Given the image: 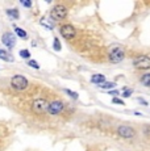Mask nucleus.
<instances>
[{
    "label": "nucleus",
    "mask_w": 150,
    "mask_h": 151,
    "mask_svg": "<svg viewBox=\"0 0 150 151\" xmlns=\"http://www.w3.org/2000/svg\"><path fill=\"white\" fill-rule=\"evenodd\" d=\"M112 103H113V104H119V105H125L124 100H121V99H119V97H113V99H112Z\"/></svg>",
    "instance_id": "412c9836"
},
{
    "label": "nucleus",
    "mask_w": 150,
    "mask_h": 151,
    "mask_svg": "<svg viewBox=\"0 0 150 151\" xmlns=\"http://www.w3.org/2000/svg\"><path fill=\"white\" fill-rule=\"evenodd\" d=\"M134 68L137 70H150V57L148 55H137L133 58V62H132Z\"/></svg>",
    "instance_id": "7ed1b4c3"
},
{
    "label": "nucleus",
    "mask_w": 150,
    "mask_h": 151,
    "mask_svg": "<svg viewBox=\"0 0 150 151\" xmlns=\"http://www.w3.org/2000/svg\"><path fill=\"white\" fill-rule=\"evenodd\" d=\"M108 59L111 63H113V65H117V63L123 62L124 59H125V50H124L121 46H112L111 49H109L108 51Z\"/></svg>",
    "instance_id": "f257e3e1"
},
{
    "label": "nucleus",
    "mask_w": 150,
    "mask_h": 151,
    "mask_svg": "<svg viewBox=\"0 0 150 151\" xmlns=\"http://www.w3.org/2000/svg\"><path fill=\"white\" fill-rule=\"evenodd\" d=\"M0 59L5 60V62H13V60H15V58L12 57V54H11V53H8V51L0 49Z\"/></svg>",
    "instance_id": "9b49d317"
},
{
    "label": "nucleus",
    "mask_w": 150,
    "mask_h": 151,
    "mask_svg": "<svg viewBox=\"0 0 150 151\" xmlns=\"http://www.w3.org/2000/svg\"><path fill=\"white\" fill-rule=\"evenodd\" d=\"M15 32H16V34L20 37V38H27L28 37V34H27V32L24 30V29H21V28H15Z\"/></svg>",
    "instance_id": "2eb2a0df"
},
{
    "label": "nucleus",
    "mask_w": 150,
    "mask_h": 151,
    "mask_svg": "<svg viewBox=\"0 0 150 151\" xmlns=\"http://www.w3.org/2000/svg\"><path fill=\"white\" fill-rule=\"evenodd\" d=\"M137 100H138V103H140V104H144V105H148V103H146V101H145V100H144V99L138 97V99H137Z\"/></svg>",
    "instance_id": "5701e85b"
},
{
    "label": "nucleus",
    "mask_w": 150,
    "mask_h": 151,
    "mask_svg": "<svg viewBox=\"0 0 150 151\" xmlns=\"http://www.w3.org/2000/svg\"><path fill=\"white\" fill-rule=\"evenodd\" d=\"M67 8L63 4H56L50 11V17L56 21H61V20H65L67 17Z\"/></svg>",
    "instance_id": "f03ea898"
},
{
    "label": "nucleus",
    "mask_w": 150,
    "mask_h": 151,
    "mask_svg": "<svg viewBox=\"0 0 150 151\" xmlns=\"http://www.w3.org/2000/svg\"><path fill=\"white\" fill-rule=\"evenodd\" d=\"M91 82L94 84H97V86H100V84H103L105 82V76L103 74H94L91 76Z\"/></svg>",
    "instance_id": "9d476101"
},
{
    "label": "nucleus",
    "mask_w": 150,
    "mask_h": 151,
    "mask_svg": "<svg viewBox=\"0 0 150 151\" xmlns=\"http://www.w3.org/2000/svg\"><path fill=\"white\" fill-rule=\"evenodd\" d=\"M108 92H109V95H113V96L119 95V92H117V91H108Z\"/></svg>",
    "instance_id": "b1692460"
},
{
    "label": "nucleus",
    "mask_w": 150,
    "mask_h": 151,
    "mask_svg": "<svg viewBox=\"0 0 150 151\" xmlns=\"http://www.w3.org/2000/svg\"><path fill=\"white\" fill-rule=\"evenodd\" d=\"M63 109H65V104H63V101L56 100V101L49 103L48 113H49V114H51V116H58L59 113L63 112Z\"/></svg>",
    "instance_id": "6e6552de"
},
{
    "label": "nucleus",
    "mask_w": 150,
    "mask_h": 151,
    "mask_svg": "<svg viewBox=\"0 0 150 151\" xmlns=\"http://www.w3.org/2000/svg\"><path fill=\"white\" fill-rule=\"evenodd\" d=\"M28 86H29V82H28V79L25 76H22V75H15V76H12V79H11V87H12L13 89H16V91H24Z\"/></svg>",
    "instance_id": "20e7f679"
},
{
    "label": "nucleus",
    "mask_w": 150,
    "mask_h": 151,
    "mask_svg": "<svg viewBox=\"0 0 150 151\" xmlns=\"http://www.w3.org/2000/svg\"><path fill=\"white\" fill-rule=\"evenodd\" d=\"M53 49H54V50H56V51H61V50H62V45H61L59 40L57 38V37H56V38H54V42H53Z\"/></svg>",
    "instance_id": "f3484780"
},
{
    "label": "nucleus",
    "mask_w": 150,
    "mask_h": 151,
    "mask_svg": "<svg viewBox=\"0 0 150 151\" xmlns=\"http://www.w3.org/2000/svg\"><path fill=\"white\" fill-rule=\"evenodd\" d=\"M100 88H103V89H108V91H111L112 88H115L116 87V83L115 82H104L103 84H100Z\"/></svg>",
    "instance_id": "ddd939ff"
},
{
    "label": "nucleus",
    "mask_w": 150,
    "mask_h": 151,
    "mask_svg": "<svg viewBox=\"0 0 150 151\" xmlns=\"http://www.w3.org/2000/svg\"><path fill=\"white\" fill-rule=\"evenodd\" d=\"M28 66H29V67L36 68V70L40 68V65L37 63V60H34V59H29V60H28Z\"/></svg>",
    "instance_id": "a211bd4d"
},
{
    "label": "nucleus",
    "mask_w": 150,
    "mask_h": 151,
    "mask_svg": "<svg viewBox=\"0 0 150 151\" xmlns=\"http://www.w3.org/2000/svg\"><path fill=\"white\" fill-rule=\"evenodd\" d=\"M132 93H133V89H128V88H125V89H124V92H123V93H121V96H123V97H131V95Z\"/></svg>",
    "instance_id": "aec40b11"
},
{
    "label": "nucleus",
    "mask_w": 150,
    "mask_h": 151,
    "mask_svg": "<svg viewBox=\"0 0 150 151\" xmlns=\"http://www.w3.org/2000/svg\"><path fill=\"white\" fill-rule=\"evenodd\" d=\"M141 83H142L144 87H148V88H150V72H148V74H144L142 76H141Z\"/></svg>",
    "instance_id": "f8f14e48"
},
{
    "label": "nucleus",
    "mask_w": 150,
    "mask_h": 151,
    "mask_svg": "<svg viewBox=\"0 0 150 151\" xmlns=\"http://www.w3.org/2000/svg\"><path fill=\"white\" fill-rule=\"evenodd\" d=\"M1 42L4 43L5 46H7L8 49H13L16 45V38H15V34L13 33H4L1 37Z\"/></svg>",
    "instance_id": "1a4fd4ad"
},
{
    "label": "nucleus",
    "mask_w": 150,
    "mask_h": 151,
    "mask_svg": "<svg viewBox=\"0 0 150 151\" xmlns=\"http://www.w3.org/2000/svg\"><path fill=\"white\" fill-rule=\"evenodd\" d=\"M65 92H66V93H67V95H69V96H70V97H73L74 100H76V99L79 97V95H78L76 92L71 91V89H65Z\"/></svg>",
    "instance_id": "6ab92c4d"
},
{
    "label": "nucleus",
    "mask_w": 150,
    "mask_h": 151,
    "mask_svg": "<svg viewBox=\"0 0 150 151\" xmlns=\"http://www.w3.org/2000/svg\"><path fill=\"white\" fill-rule=\"evenodd\" d=\"M7 14H8L9 17H12V19H15V20H17V19L20 17L19 11L15 9V8H13V9H8V11H7Z\"/></svg>",
    "instance_id": "4468645a"
},
{
    "label": "nucleus",
    "mask_w": 150,
    "mask_h": 151,
    "mask_svg": "<svg viewBox=\"0 0 150 151\" xmlns=\"http://www.w3.org/2000/svg\"><path fill=\"white\" fill-rule=\"evenodd\" d=\"M117 134L124 139H132L136 137V130L129 125H119L117 126Z\"/></svg>",
    "instance_id": "0eeeda50"
},
{
    "label": "nucleus",
    "mask_w": 150,
    "mask_h": 151,
    "mask_svg": "<svg viewBox=\"0 0 150 151\" xmlns=\"http://www.w3.org/2000/svg\"><path fill=\"white\" fill-rule=\"evenodd\" d=\"M48 106H49V103L45 99H36L32 103V110L36 114H44V113H46L48 112Z\"/></svg>",
    "instance_id": "39448f33"
},
{
    "label": "nucleus",
    "mask_w": 150,
    "mask_h": 151,
    "mask_svg": "<svg viewBox=\"0 0 150 151\" xmlns=\"http://www.w3.org/2000/svg\"><path fill=\"white\" fill-rule=\"evenodd\" d=\"M21 4L24 5V7H27V8H30V7H32V1H30V0H28V1H25V0H22V1H21Z\"/></svg>",
    "instance_id": "4be33fe9"
},
{
    "label": "nucleus",
    "mask_w": 150,
    "mask_h": 151,
    "mask_svg": "<svg viewBox=\"0 0 150 151\" xmlns=\"http://www.w3.org/2000/svg\"><path fill=\"white\" fill-rule=\"evenodd\" d=\"M59 33L65 40H73L76 37V29L71 24H63L59 28Z\"/></svg>",
    "instance_id": "423d86ee"
},
{
    "label": "nucleus",
    "mask_w": 150,
    "mask_h": 151,
    "mask_svg": "<svg viewBox=\"0 0 150 151\" xmlns=\"http://www.w3.org/2000/svg\"><path fill=\"white\" fill-rule=\"evenodd\" d=\"M20 57L24 58V59H29L30 58V51L28 50V49H22V50H20Z\"/></svg>",
    "instance_id": "dca6fc26"
}]
</instances>
